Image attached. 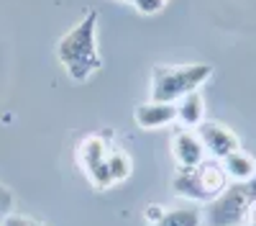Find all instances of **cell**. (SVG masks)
Here are the masks:
<instances>
[{
	"mask_svg": "<svg viewBox=\"0 0 256 226\" xmlns=\"http://www.w3.org/2000/svg\"><path fill=\"white\" fill-rule=\"evenodd\" d=\"M210 77H212V65H205V62L182 67L156 65L152 70V100L177 103L187 93L200 90Z\"/></svg>",
	"mask_w": 256,
	"mask_h": 226,
	"instance_id": "7a4b0ae2",
	"label": "cell"
},
{
	"mask_svg": "<svg viewBox=\"0 0 256 226\" xmlns=\"http://www.w3.org/2000/svg\"><path fill=\"white\" fill-rule=\"evenodd\" d=\"M256 203V175L246 182H228V188L208 203L202 226H241L244 216Z\"/></svg>",
	"mask_w": 256,
	"mask_h": 226,
	"instance_id": "277c9868",
	"label": "cell"
},
{
	"mask_svg": "<svg viewBox=\"0 0 256 226\" xmlns=\"http://www.w3.org/2000/svg\"><path fill=\"white\" fill-rule=\"evenodd\" d=\"M220 162H223V170H226L230 182H246V180H251L256 175V159L248 152H244V149L230 152Z\"/></svg>",
	"mask_w": 256,
	"mask_h": 226,
	"instance_id": "30bf717a",
	"label": "cell"
},
{
	"mask_svg": "<svg viewBox=\"0 0 256 226\" xmlns=\"http://www.w3.org/2000/svg\"><path fill=\"white\" fill-rule=\"evenodd\" d=\"M136 123L146 131H154V129H164L169 123L177 121V106L174 103H162V100H148L141 103L134 113Z\"/></svg>",
	"mask_w": 256,
	"mask_h": 226,
	"instance_id": "ba28073f",
	"label": "cell"
},
{
	"mask_svg": "<svg viewBox=\"0 0 256 226\" xmlns=\"http://www.w3.org/2000/svg\"><path fill=\"white\" fill-rule=\"evenodd\" d=\"M228 175L223 170L220 159H202L198 167L190 170H177V175L172 177V188L177 195L195 200V203H210L216 200L226 188H228Z\"/></svg>",
	"mask_w": 256,
	"mask_h": 226,
	"instance_id": "3957f363",
	"label": "cell"
},
{
	"mask_svg": "<svg viewBox=\"0 0 256 226\" xmlns=\"http://www.w3.org/2000/svg\"><path fill=\"white\" fill-rule=\"evenodd\" d=\"M131 3L144 16H154V13H159L164 8V0H131Z\"/></svg>",
	"mask_w": 256,
	"mask_h": 226,
	"instance_id": "9a60e30c",
	"label": "cell"
},
{
	"mask_svg": "<svg viewBox=\"0 0 256 226\" xmlns=\"http://www.w3.org/2000/svg\"><path fill=\"white\" fill-rule=\"evenodd\" d=\"M172 157L180 164V170L198 167V164L205 159V147H202L198 131H192V129L177 131L174 139H172Z\"/></svg>",
	"mask_w": 256,
	"mask_h": 226,
	"instance_id": "52a82bcc",
	"label": "cell"
},
{
	"mask_svg": "<svg viewBox=\"0 0 256 226\" xmlns=\"http://www.w3.org/2000/svg\"><path fill=\"white\" fill-rule=\"evenodd\" d=\"M198 136L205 147V154H210L212 159H223L230 152L241 149L238 136L233 134L226 123H218V121H202L198 126Z\"/></svg>",
	"mask_w": 256,
	"mask_h": 226,
	"instance_id": "8992f818",
	"label": "cell"
},
{
	"mask_svg": "<svg viewBox=\"0 0 256 226\" xmlns=\"http://www.w3.org/2000/svg\"><path fill=\"white\" fill-rule=\"evenodd\" d=\"M98 11H88L56 44V59L74 82L90 80L100 70L102 59L98 52Z\"/></svg>",
	"mask_w": 256,
	"mask_h": 226,
	"instance_id": "6da1fadb",
	"label": "cell"
},
{
	"mask_svg": "<svg viewBox=\"0 0 256 226\" xmlns=\"http://www.w3.org/2000/svg\"><path fill=\"white\" fill-rule=\"evenodd\" d=\"M128 3H131V0H128Z\"/></svg>",
	"mask_w": 256,
	"mask_h": 226,
	"instance_id": "ac0fdd59",
	"label": "cell"
},
{
	"mask_svg": "<svg viewBox=\"0 0 256 226\" xmlns=\"http://www.w3.org/2000/svg\"><path fill=\"white\" fill-rule=\"evenodd\" d=\"M144 216H146L148 223L154 226V223L164 216V205H159V203H148V205H146V211H144Z\"/></svg>",
	"mask_w": 256,
	"mask_h": 226,
	"instance_id": "2e32d148",
	"label": "cell"
},
{
	"mask_svg": "<svg viewBox=\"0 0 256 226\" xmlns=\"http://www.w3.org/2000/svg\"><path fill=\"white\" fill-rule=\"evenodd\" d=\"M108 172H110V182L118 185V182H126L134 172V162L128 157L118 144L110 147V154H108Z\"/></svg>",
	"mask_w": 256,
	"mask_h": 226,
	"instance_id": "7c38bea8",
	"label": "cell"
},
{
	"mask_svg": "<svg viewBox=\"0 0 256 226\" xmlns=\"http://www.w3.org/2000/svg\"><path fill=\"white\" fill-rule=\"evenodd\" d=\"M241 226H256V203L246 211V216H244V223H241Z\"/></svg>",
	"mask_w": 256,
	"mask_h": 226,
	"instance_id": "e0dca14e",
	"label": "cell"
},
{
	"mask_svg": "<svg viewBox=\"0 0 256 226\" xmlns=\"http://www.w3.org/2000/svg\"><path fill=\"white\" fill-rule=\"evenodd\" d=\"M13 205H16V195H13V190L8 188V185L0 182V221L13 213Z\"/></svg>",
	"mask_w": 256,
	"mask_h": 226,
	"instance_id": "4fadbf2b",
	"label": "cell"
},
{
	"mask_svg": "<svg viewBox=\"0 0 256 226\" xmlns=\"http://www.w3.org/2000/svg\"><path fill=\"white\" fill-rule=\"evenodd\" d=\"M0 226H46V223L38 218H31V216H24V213H10L0 221Z\"/></svg>",
	"mask_w": 256,
	"mask_h": 226,
	"instance_id": "5bb4252c",
	"label": "cell"
},
{
	"mask_svg": "<svg viewBox=\"0 0 256 226\" xmlns=\"http://www.w3.org/2000/svg\"><path fill=\"white\" fill-rule=\"evenodd\" d=\"M113 144L108 141V134H92L88 136L80 149H77V162L84 172V177L90 180L95 190H108L113 188L110 172H108V154H110Z\"/></svg>",
	"mask_w": 256,
	"mask_h": 226,
	"instance_id": "5b68a950",
	"label": "cell"
},
{
	"mask_svg": "<svg viewBox=\"0 0 256 226\" xmlns=\"http://www.w3.org/2000/svg\"><path fill=\"white\" fill-rule=\"evenodd\" d=\"M177 121L182 123L184 129H198L200 123L205 121V100H202V93L195 90V93H187L184 98H180L177 103Z\"/></svg>",
	"mask_w": 256,
	"mask_h": 226,
	"instance_id": "9c48e42d",
	"label": "cell"
},
{
	"mask_svg": "<svg viewBox=\"0 0 256 226\" xmlns=\"http://www.w3.org/2000/svg\"><path fill=\"white\" fill-rule=\"evenodd\" d=\"M154 226H202V211L198 205L172 208V211H164V216Z\"/></svg>",
	"mask_w": 256,
	"mask_h": 226,
	"instance_id": "8fae6325",
	"label": "cell"
}]
</instances>
